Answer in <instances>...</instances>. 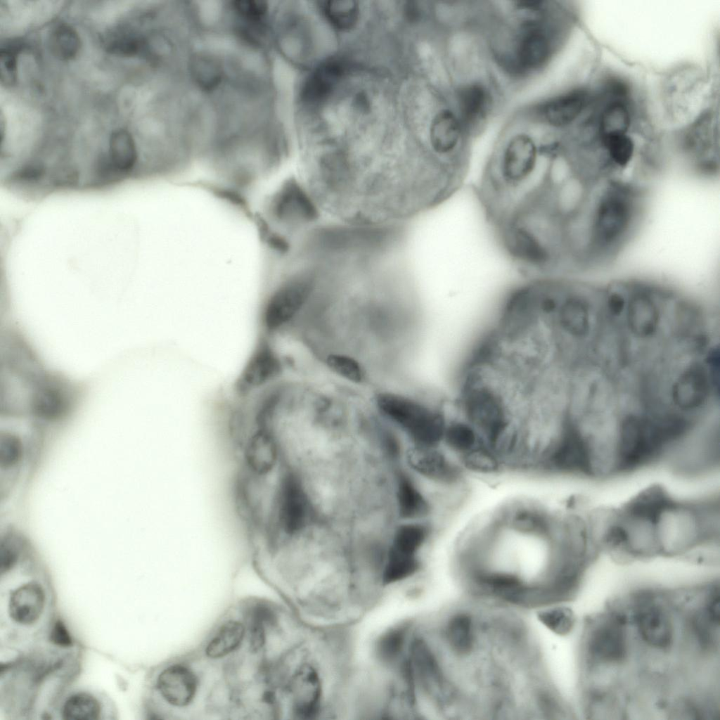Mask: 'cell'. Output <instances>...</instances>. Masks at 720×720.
I'll return each instance as SVG.
<instances>
[{"label": "cell", "mask_w": 720, "mask_h": 720, "mask_svg": "<svg viewBox=\"0 0 720 720\" xmlns=\"http://www.w3.org/2000/svg\"><path fill=\"white\" fill-rule=\"evenodd\" d=\"M642 189L617 181L597 184L580 214L584 262L612 256L629 238L641 216Z\"/></svg>", "instance_id": "cell-1"}, {"label": "cell", "mask_w": 720, "mask_h": 720, "mask_svg": "<svg viewBox=\"0 0 720 720\" xmlns=\"http://www.w3.org/2000/svg\"><path fill=\"white\" fill-rule=\"evenodd\" d=\"M499 223L506 250L526 269L546 273L567 259L563 222L543 195L531 200Z\"/></svg>", "instance_id": "cell-2"}, {"label": "cell", "mask_w": 720, "mask_h": 720, "mask_svg": "<svg viewBox=\"0 0 720 720\" xmlns=\"http://www.w3.org/2000/svg\"><path fill=\"white\" fill-rule=\"evenodd\" d=\"M379 409L416 442L417 446L437 447L442 442L448 415L442 409L398 394L382 392Z\"/></svg>", "instance_id": "cell-3"}, {"label": "cell", "mask_w": 720, "mask_h": 720, "mask_svg": "<svg viewBox=\"0 0 720 720\" xmlns=\"http://www.w3.org/2000/svg\"><path fill=\"white\" fill-rule=\"evenodd\" d=\"M626 300L622 314H624V325L635 338L643 340L655 338L660 333L662 304L668 294L643 285L626 284Z\"/></svg>", "instance_id": "cell-4"}, {"label": "cell", "mask_w": 720, "mask_h": 720, "mask_svg": "<svg viewBox=\"0 0 720 720\" xmlns=\"http://www.w3.org/2000/svg\"><path fill=\"white\" fill-rule=\"evenodd\" d=\"M314 288V278L304 275L284 283L267 300L262 313V326L268 333L287 326L306 303Z\"/></svg>", "instance_id": "cell-5"}, {"label": "cell", "mask_w": 720, "mask_h": 720, "mask_svg": "<svg viewBox=\"0 0 720 720\" xmlns=\"http://www.w3.org/2000/svg\"><path fill=\"white\" fill-rule=\"evenodd\" d=\"M197 672L188 663L176 662L158 674L155 688L161 699L171 707L184 708L194 701L199 689Z\"/></svg>", "instance_id": "cell-6"}, {"label": "cell", "mask_w": 720, "mask_h": 720, "mask_svg": "<svg viewBox=\"0 0 720 720\" xmlns=\"http://www.w3.org/2000/svg\"><path fill=\"white\" fill-rule=\"evenodd\" d=\"M409 460L416 471L435 482L454 486L462 481L461 467L437 447L417 446Z\"/></svg>", "instance_id": "cell-7"}, {"label": "cell", "mask_w": 720, "mask_h": 720, "mask_svg": "<svg viewBox=\"0 0 720 720\" xmlns=\"http://www.w3.org/2000/svg\"><path fill=\"white\" fill-rule=\"evenodd\" d=\"M282 371L278 354L266 340L259 342L251 355L239 380L243 390H252L266 386Z\"/></svg>", "instance_id": "cell-8"}, {"label": "cell", "mask_w": 720, "mask_h": 720, "mask_svg": "<svg viewBox=\"0 0 720 720\" xmlns=\"http://www.w3.org/2000/svg\"><path fill=\"white\" fill-rule=\"evenodd\" d=\"M502 515L505 525L518 533L547 538L551 535L554 518L534 503H514Z\"/></svg>", "instance_id": "cell-9"}, {"label": "cell", "mask_w": 720, "mask_h": 720, "mask_svg": "<svg viewBox=\"0 0 720 720\" xmlns=\"http://www.w3.org/2000/svg\"><path fill=\"white\" fill-rule=\"evenodd\" d=\"M45 602L43 587L37 581H31L19 586L11 593L8 612L16 624L30 626L41 616Z\"/></svg>", "instance_id": "cell-10"}, {"label": "cell", "mask_w": 720, "mask_h": 720, "mask_svg": "<svg viewBox=\"0 0 720 720\" xmlns=\"http://www.w3.org/2000/svg\"><path fill=\"white\" fill-rule=\"evenodd\" d=\"M589 652L599 660L616 662L622 660L626 646L623 627L616 619H609L598 625L591 633Z\"/></svg>", "instance_id": "cell-11"}, {"label": "cell", "mask_w": 720, "mask_h": 720, "mask_svg": "<svg viewBox=\"0 0 720 720\" xmlns=\"http://www.w3.org/2000/svg\"><path fill=\"white\" fill-rule=\"evenodd\" d=\"M345 64L336 59L323 63L307 78L302 89L304 101L314 104L330 95L345 73Z\"/></svg>", "instance_id": "cell-12"}, {"label": "cell", "mask_w": 720, "mask_h": 720, "mask_svg": "<svg viewBox=\"0 0 720 720\" xmlns=\"http://www.w3.org/2000/svg\"><path fill=\"white\" fill-rule=\"evenodd\" d=\"M636 624L643 640L650 645L657 648H667L673 637L671 622L660 607L647 605L641 608L636 614Z\"/></svg>", "instance_id": "cell-13"}, {"label": "cell", "mask_w": 720, "mask_h": 720, "mask_svg": "<svg viewBox=\"0 0 720 720\" xmlns=\"http://www.w3.org/2000/svg\"><path fill=\"white\" fill-rule=\"evenodd\" d=\"M247 638L246 626L243 620L229 619L217 629L207 641L205 655L210 660H221L236 652Z\"/></svg>", "instance_id": "cell-14"}, {"label": "cell", "mask_w": 720, "mask_h": 720, "mask_svg": "<svg viewBox=\"0 0 720 720\" xmlns=\"http://www.w3.org/2000/svg\"><path fill=\"white\" fill-rule=\"evenodd\" d=\"M454 412L448 416L442 442L458 457L486 444L477 430L459 412L456 404Z\"/></svg>", "instance_id": "cell-15"}, {"label": "cell", "mask_w": 720, "mask_h": 720, "mask_svg": "<svg viewBox=\"0 0 720 720\" xmlns=\"http://www.w3.org/2000/svg\"><path fill=\"white\" fill-rule=\"evenodd\" d=\"M296 694L293 711L300 718L308 719L316 714L320 705L321 687L316 671L303 666L295 675Z\"/></svg>", "instance_id": "cell-16"}, {"label": "cell", "mask_w": 720, "mask_h": 720, "mask_svg": "<svg viewBox=\"0 0 720 720\" xmlns=\"http://www.w3.org/2000/svg\"><path fill=\"white\" fill-rule=\"evenodd\" d=\"M276 619L275 611L266 603L257 602L248 607L243 621L250 651L257 653L264 648L267 630L275 624Z\"/></svg>", "instance_id": "cell-17"}, {"label": "cell", "mask_w": 720, "mask_h": 720, "mask_svg": "<svg viewBox=\"0 0 720 720\" xmlns=\"http://www.w3.org/2000/svg\"><path fill=\"white\" fill-rule=\"evenodd\" d=\"M587 101L588 96L584 90H573L546 103L544 108V117L553 126H565L580 115Z\"/></svg>", "instance_id": "cell-18"}, {"label": "cell", "mask_w": 720, "mask_h": 720, "mask_svg": "<svg viewBox=\"0 0 720 720\" xmlns=\"http://www.w3.org/2000/svg\"><path fill=\"white\" fill-rule=\"evenodd\" d=\"M460 136V125L454 113L440 110L430 127V140L434 152L442 156L451 154L458 145Z\"/></svg>", "instance_id": "cell-19"}, {"label": "cell", "mask_w": 720, "mask_h": 720, "mask_svg": "<svg viewBox=\"0 0 720 720\" xmlns=\"http://www.w3.org/2000/svg\"><path fill=\"white\" fill-rule=\"evenodd\" d=\"M278 200L277 211L280 217L311 221L317 217L314 205L295 183L288 184Z\"/></svg>", "instance_id": "cell-20"}, {"label": "cell", "mask_w": 720, "mask_h": 720, "mask_svg": "<svg viewBox=\"0 0 720 720\" xmlns=\"http://www.w3.org/2000/svg\"><path fill=\"white\" fill-rule=\"evenodd\" d=\"M397 499L399 513L404 518H421L429 513L428 501L406 475L398 476Z\"/></svg>", "instance_id": "cell-21"}, {"label": "cell", "mask_w": 720, "mask_h": 720, "mask_svg": "<svg viewBox=\"0 0 720 720\" xmlns=\"http://www.w3.org/2000/svg\"><path fill=\"white\" fill-rule=\"evenodd\" d=\"M60 714L64 719H100L102 705L94 694L86 691H77L65 698L60 707Z\"/></svg>", "instance_id": "cell-22"}, {"label": "cell", "mask_w": 720, "mask_h": 720, "mask_svg": "<svg viewBox=\"0 0 720 720\" xmlns=\"http://www.w3.org/2000/svg\"><path fill=\"white\" fill-rule=\"evenodd\" d=\"M548 52L549 44L546 36L538 30H529L520 41L518 59L524 68H536L545 62Z\"/></svg>", "instance_id": "cell-23"}, {"label": "cell", "mask_w": 720, "mask_h": 720, "mask_svg": "<svg viewBox=\"0 0 720 720\" xmlns=\"http://www.w3.org/2000/svg\"><path fill=\"white\" fill-rule=\"evenodd\" d=\"M321 9L327 21L340 30L352 28L359 13L358 4L351 0L326 1L321 3Z\"/></svg>", "instance_id": "cell-24"}, {"label": "cell", "mask_w": 720, "mask_h": 720, "mask_svg": "<svg viewBox=\"0 0 720 720\" xmlns=\"http://www.w3.org/2000/svg\"><path fill=\"white\" fill-rule=\"evenodd\" d=\"M419 567L416 554L390 548L382 579L385 584L403 580L413 574Z\"/></svg>", "instance_id": "cell-25"}, {"label": "cell", "mask_w": 720, "mask_h": 720, "mask_svg": "<svg viewBox=\"0 0 720 720\" xmlns=\"http://www.w3.org/2000/svg\"><path fill=\"white\" fill-rule=\"evenodd\" d=\"M48 41L51 51L60 60L73 58L80 47V39L77 32L65 23H60L54 27L51 30Z\"/></svg>", "instance_id": "cell-26"}, {"label": "cell", "mask_w": 720, "mask_h": 720, "mask_svg": "<svg viewBox=\"0 0 720 720\" xmlns=\"http://www.w3.org/2000/svg\"><path fill=\"white\" fill-rule=\"evenodd\" d=\"M466 469L480 474H494L502 468L503 462L487 444H484L459 457Z\"/></svg>", "instance_id": "cell-27"}, {"label": "cell", "mask_w": 720, "mask_h": 720, "mask_svg": "<svg viewBox=\"0 0 720 720\" xmlns=\"http://www.w3.org/2000/svg\"><path fill=\"white\" fill-rule=\"evenodd\" d=\"M487 103L485 89L479 84L465 86L458 95V105L463 120L472 123L484 112Z\"/></svg>", "instance_id": "cell-28"}, {"label": "cell", "mask_w": 720, "mask_h": 720, "mask_svg": "<svg viewBox=\"0 0 720 720\" xmlns=\"http://www.w3.org/2000/svg\"><path fill=\"white\" fill-rule=\"evenodd\" d=\"M630 124V115L626 105L619 100L609 103L603 110L600 131L602 138L626 134Z\"/></svg>", "instance_id": "cell-29"}, {"label": "cell", "mask_w": 720, "mask_h": 720, "mask_svg": "<svg viewBox=\"0 0 720 720\" xmlns=\"http://www.w3.org/2000/svg\"><path fill=\"white\" fill-rule=\"evenodd\" d=\"M428 529L421 524L401 525L397 530L392 546L400 551L417 554L428 536Z\"/></svg>", "instance_id": "cell-30"}, {"label": "cell", "mask_w": 720, "mask_h": 720, "mask_svg": "<svg viewBox=\"0 0 720 720\" xmlns=\"http://www.w3.org/2000/svg\"><path fill=\"white\" fill-rule=\"evenodd\" d=\"M24 444L20 436L13 432L0 433V468L10 470L20 464L24 456Z\"/></svg>", "instance_id": "cell-31"}, {"label": "cell", "mask_w": 720, "mask_h": 720, "mask_svg": "<svg viewBox=\"0 0 720 720\" xmlns=\"http://www.w3.org/2000/svg\"><path fill=\"white\" fill-rule=\"evenodd\" d=\"M539 618L548 630L561 636L569 634L574 624L572 611L562 607L545 609L539 614Z\"/></svg>", "instance_id": "cell-32"}, {"label": "cell", "mask_w": 720, "mask_h": 720, "mask_svg": "<svg viewBox=\"0 0 720 720\" xmlns=\"http://www.w3.org/2000/svg\"><path fill=\"white\" fill-rule=\"evenodd\" d=\"M104 44L108 51L125 56L136 54L143 46L142 41L134 34L119 29L107 34Z\"/></svg>", "instance_id": "cell-33"}, {"label": "cell", "mask_w": 720, "mask_h": 720, "mask_svg": "<svg viewBox=\"0 0 720 720\" xmlns=\"http://www.w3.org/2000/svg\"><path fill=\"white\" fill-rule=\"evenodd\" d=\"M405 629L394 628L387 631L377 643V652L385 662L393 661L400 653L405 638Z\"/></svg>", "instance_id": "cell-34"}, {"label": "cell", "mask_w": 720, "mask_h": 720, "mask_svg": "<svg viewBox=\"0 0 720 720\" xmlns=\"http://www.w3.org/2000/svg\"><path fill=\"white\" fill-rule=\"evenodd\" d=\"M328 366L340 376L353 382H360L364 373L359 364L353 358L344 354H333L327 358Z\"/></svg>", "instance_id": "cell-35"}, {"label": "cell", "mask_w": 720, "mask_h": 720, "mask_svg": "<svg viewBox=\"0 0 720 720\" xmlns=\"http://www.w3.org/2000/svg\"><path fill=\"white\" fill-rule=\"evenodd\" d=\"M20 541L15 534L8 535L0 544L1 572H6L17 563L20 555Z\"/></svg>", "instance_id": "cell-36"}, {"label": "cell", "mask_w": 720, "mask_h": 720, "mask_svg": "<svg viewBox=\"0 0 720 720\" xmlns=\"http://www.w3.org/2000/svg\"><path fill=\"white\" fill-rule=\"evenodd\" d=\"M17 78V63L13 49H1L0 52V79L6 86L15 84Z\"/></svg>", "instance_id": "cell-37"}, {"label": "cell", "mask_w": 720, "mask_h": 720, "mask_svg": "<svg viewBox=\"0 0 720 720\" xmlns=\"http://www.w3.org/2000/svg\"><path fill=\"white\" fill-rule=\"evenodd\" d=\"M51 641L60 646H69L72 644L70 635L65 624L58 620L53 626L51 631Z\"/></svg>", "instance_id": "cell-38"}, {"label": "cell", "mask_w": 720, "mask_h": 720, "mask_svg": "<svg viewBox=\"0 0 720 720\" xmlns=\"http://www.w3.org/2000/svg\"><path fill=\"white\" fill-rule=\"evenodd\" d=\"M707 613L711 621L714 623L719 624L720 609H719V592L714 593L710 598L707 606Z\"/></svg>", "instance_id": "cell-39"}]
</instances>
